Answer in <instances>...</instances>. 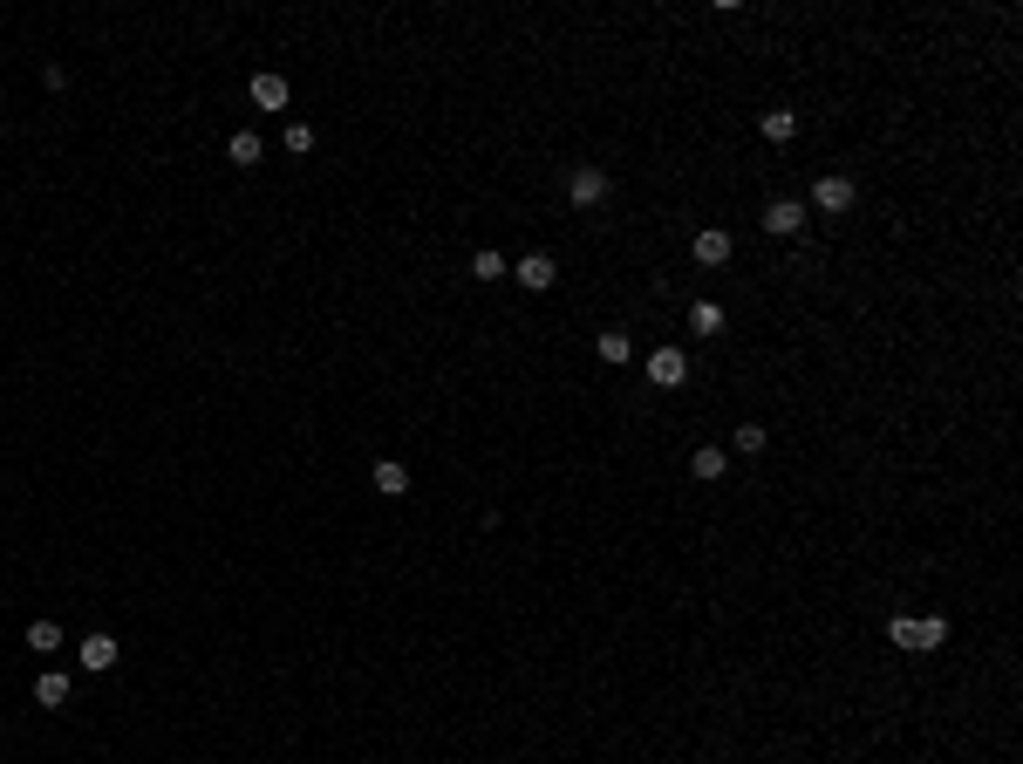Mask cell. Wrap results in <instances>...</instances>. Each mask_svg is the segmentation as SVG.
<instances>
[{"label":"cell","instance_id":"1","mask_svg":"<svg viewBox=\"0 0 1023 764\" xmlns=\"http://www.w3.org/2000/svg\"><path fill=\"white\" fill-rule=\"evenodd\" d=\"M887 642L908 649V655H928V649L948 642V621L942 614H894V621H887Z\"/></svg>","mask_w":1023,"mask_h":764},{"label":"cell","instance_id":"18","mask_svg":"<svg viewBox=\"0 0 1023 764\" xmlns=\"http://www.w3.org/2000/svg\"><path fill=\"white\" fill-rule=\"evenodd\" d=\"M628 355H635V348H628V335H621V328H607V335H601V362H628Z\"/></svg>","mask_w":1023,"mask_h":764},{"label":"cell","instance_id":"6","mask_svg":"<svg viewBox=\"0 0 1023 764\" xmlns=\"http://www.w3.org/2000/svg\"><path fill=\"white\" fill-rule=\"evenodd\" d=\"M512 280H519V287H532V294H546V287L560 280V267H553L546 253H532V260H519V267H512Z\"/></svg>","mask_w":1023,"mask_h":764},{"label":"cell","instance_id":"7","mask_svg":"<svg viewBox=\"0 0 1023 764\" xmlns=\"http://www.w3.org/2000/svg\"><path fill=\"white\" fill-rule=\"evenodd\" d=\"M689 253H696V260H703V267H723V260H730V232H717V226H703V232H696V246H689Z\"/></svg>","mask_w":1023,"mask_h":764},{"label":"cell","instance_id":"14","mask_svg":"<svg viewBox=\"0 0 1023 764\" xmlns=\"http://www.w3.org/2000/svg\"><path fill=\"white\" fill-rule=\"evenodd\" d=\"M226 157H232V164H260V157H266V144L253 137V130H239V137L226 144Z\"/></svg>","mask_w":1023,"mask_h":764},{"label":"cell","instance_id":"15","mask_svg":"<svg viewBox=\"0 0 1023 764\" xmlns=\"http://www.w3.org/2000/svg\"><path fill=\"white\" fill-rule=\"evenodd\" d=\"M505 273H512V267H505V253H492V246L471 253V280H505Z\"/></svg>","mask_w":1023,"mask_h":764},{"label":"cell","instance_id":"10","mask_svg":"<svg viewBox=\"0 0 1023 764\" xmlns=\"http://www.w3.org/2000/svg\"><path fill=\"white\" fill-rule=\"evenodd\" d=\"M689 471H696V478H703V485H717L723 471H730V458H723L717 444H703V451H696V458H689Z\"/></svg>","mask_w":1023,"mask_h":764},{"label":"cell","instance_id":"3","mask_svg":"<svg viewBox=\"0 0 1023 764\" xmlns=\"http://www.w3.org/2000/svg\"><path fill=\"white\" fill-rule=\"evenodd\" d=\"M648 382H655V389H682V382H689V355H682V348H655V355H648Z\"/></svg>","mask_w":1023,"mask_h":764},{"label":"cell","instance_id":"17","mask_svg":"<svg viewBox=\"0 0 1023 764\" xmlns=\"http://www.w3.org/2000/svg\"><path fill=\"white\" fill-rule=\"evenodd\" d=\"M28 649H41V655L62 649V628H55V621H35V628H28Z\"/></svg>","mask_w":1023,"mask_h":764},{"label":"cell","instance_id":"12","mask_svg":"<svg viewBox=\"0 0 1023 764\" xmlns=\"http://www.w3.org/2000/svg\"><path fill=\"white\" fill-rule=\"evenodd\" d=\"M758 123H764V137H771V144H792V137H798V116L792 110H764Z\"/></svg>","mask_w":1023,"mask_h":764},{"label":"cell","instance_id":"9","mask_svg":"<svg viewBox=\"0 0 1023 764\" xmlns=\"http://www.w3.org/2000/svg\"><path fill=\"white\" fill-rule=\"evenodd\" d=\"M35 703H41V710H62V703H69V676H62V669H48V676L35 683Z\"/></svg>","mask_w":1023,"mask_h":764},{"label":"cell","instance_id":"2","mask_svg":"<svg viewBox=\"0 0 1023 764\" xmlns=\"http://www.w3.org/2000/svg\"><path fill=\"white\" fill-rule=\"evenodd\" d=\"M764 232H771V239H798V232H805V205H798V198H771V205H764Z\"/></svg>","mask_w":1023,"mask_h":764},{"label":"cell","instance_id":"11","mask_svg":"<svg viewBox=\"0 0 1023 764\" xmlns=\"http://www.w3.org/2000/svg\"><path fill=\"white\" fill-rule=\"evenodd\" d=\"M116 655L123 649H116L110 635H89V642H82V669H116Z\"/></svg>","mask_w":1023,"mask_h":764},{"label":"cell","instance_id":"13","mask_svg":"<svg viewBox=\"0 0 1023 764\" xmlns=\"http://www.w3.org/2000/svg\"><path fill=\"white\" fill-rule=\"evenodd\" d=\"M253 103H260V110H287V82H280V76H253Z\"/></svg>","mask_w":1023,"mask_h":764},{"label":"cell","instance_id":"16","mask_svg":"<svg viewBox=\"0 0 1023 764\" xmlns=\"http://www.w3.org/2000/svg\"><path fill=\"white\" fill-rule=\"evenodd\" d=\"M689 328H696V335H717V328H723V307L717 301H696V307H689Z\"/></svg>","mask_w":1023,"mask_h":764},{"label":"cell","instance_id":"20","mask_svg":"<svg viewBox=\"0 0 1023 764\" xmlns=\"http://www.w3.org/2000/svg\"><path fill=\"white\" fill-rule=\"evenodd\" d=\"M287 151H294V157L314 151V130H307V123H287Z\"/></svg>","mask_w":1023,"mask_h":764},{"label":"cell","instance_id":"4","mask_svg":"<svg viewBox=\"0 0 1023 764\" xmlns=\"http://www.w3.org/2000/svg\"><path fill=\"white\" fill-rule=\"evenodd\" d=\"M812 205H819V212H846V205H853V178H846V171H826V178L812 185Z\"/></svg>","mask_w":1023,"mask_h":764},{"label":"cell","instance_id":"8","mask_svg":"<svg viewBox=\"0 0 1023 764\" xmlns=\"http://www.w3.org/2000/svg\"><path fill=\"white\" fill-rule=\"evenodd\" d=\"M376 492L382 498H403V492H410V471H403L396 458H376Z\"/></svg>","mask_w":1023,"mask_h":764},{"label":"cell","instance_id":"5","mask_svg":"<svg viewBox=\"0 0 1023 764\" xmlns=\"http://www.w3.org/2000/svg\"><path fill=\"white\" fill-rule=\"evenodd\" d=\"M567 198H573V205H601V198H607V171H601V164H580V171L567 178Z\"/></svg>","mask_w":1023,"mask_h":764},{"label":"cell","instance_id":"19","mask_svg":"<svg viewBox=\"0 0 1023 764\" xmlns=\"http://www.w3.org/2000/svg\"><path fill=\"white\" fill-rule=\"evenodd\" d=\"M730 444H737V451H744V458H758V451H764V423H744V430H737V437H730Z\"/></svg>","mask_w":1023,"mask_h":764}]
</instances>
